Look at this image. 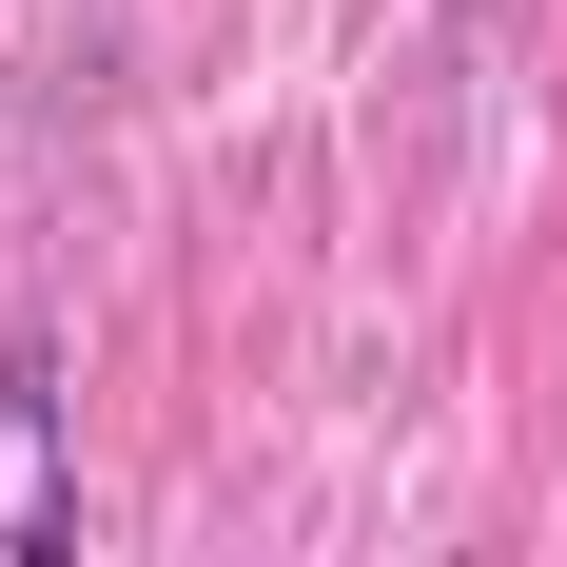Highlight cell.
<instances>
[{"instance_id": "obj_1", "label": "cell", "mask_w": 567, "mask_h": 567, "mask_svg": "<svg viewBox=\"0 0 567 567\" xmlns=\"http://www.w3.org/2000/svg\"><path fill=\"white\" fill-rule=\"evenodd\" d=\"M0 567H99V489H79V392H59V333L0 352Z\"/></svg>"}]
</instances>
